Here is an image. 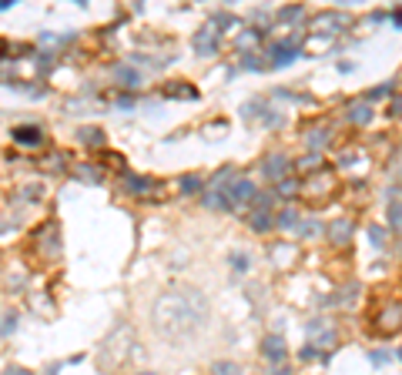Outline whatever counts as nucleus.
I'll return each mask as SVG.
<instances>
[{"mask_svg":"<svg viewBox=\"0 0 402 375\" xmlns=\"http://www.w3.org/2000/svg\"><path fill=\"white\" fill-rule=\"evenodd\" d=\"M151 322L165 339H175V342L191 339L208 322V299L191 285H171L158 295L151 308Z\"/></svg>","mask_w":402,"mask_h":375,"instance_id":"nucleus-1","label":"nucleus"},{"mask_svg":"<svg viewBox=\"0 0 402 375\" xmlns=\"http://www.w3.org/2000/svg\"><path fill=\"white\" fill-rule=\"evenodd\" d=\"M222 191V208H228V211H238V208H245L248 201H255V184H251L248 178H238L235 184H228V188H218Z\"/></svg>","mask_w":402,"mask_h":375,"instance_id":"nucleus-2","label":"nucleus"},{"mask_svg":"<svg viewBox=\"0 0 402 375\" xmlns=\"http://www.w3.org/2000/svg\"><path fill=\"white\" fill-rule=\"evenodd\" d=\"M305 332H308V345H315L319 352H326L335 345V325H328L326 319H312V322L305 325Z\"/></svg>","mask_w":402,"mask_h":375,"instance_id":"nucleus-3","label":"nucleus"},{"mask_svg":"<svg viewBox=\"0 0 402 375\" xmlns=\"http://www.w3.org/2000/svg\"><path fill=\"white\" fill-rule=\"evenodd\" d=\"M218 37H222V30L215 24H204L195 34V41H191V47H195V54H201V57H211V54H218Z\"/></svg>","mask_w":402,"mask_h":375,"instance_id":"nucleus-4","label":"nucleus"},{"mask_svg":"<svg viewBox=\"0 0 402 375\" xmlns=\"http://www.w3.org/2000/svg\"><path fill=\"white\" fill-rule=\"evenodd\" d=\"M349 21L342 17V14H335V10H322V14H315L312 17V34H339V27H346Z\"/></svg>","mask_w":402,"mask_h":375,"instance_id":"nucleus-5","label":"nucleus"},{"mask_svg":"<svg viewBox=\"0 0 402 375\" xmlns=\"http://www.w3.org/2000/svg\"><path fill=\"white\" fill-rule=\"evenodd\" d=\"M265 178H272V181H285V175L292 171V161L285 158V154H272L268 161H265Z\"/></svg>","mask_w":402,"mask_h":375,"instance_id":"nucleus-6","label":"nucleus"},{"mask_svg":"<svg viewBox=\"0 0 402 375\" xmlns=\"http://www.w3.org/2000/svg\"><path fill=\"white\" fill-rule=\"evenodd\" d=\"M41 141H44V134H41V127H34V125L14 127V144H24V148H37Z\"/></svg>","mask_w":402,"mask_h":375,"instance_id":"nucleus-7","label":"nucleus"},{"mask_svg":"<svg viewBox=\"0 0 402 375\" xmlns=\"http://www.w3.org/2000/svg\"><path fill=\"white\" fill-rule=\"evenodd\" d=\"M262 355L268 358V362H285V339L282 335H268L265 342H262Z\"/></svg>","mask_w":402,"mask_h":375,"instance_id":"nucleus-8","label":"nucleus"},{"mask_svg":"<svg viewBox=\"0 0 402 375\" xmlns=\"http://www.w3.org/2000/svg\"><path fill=\"white\" fill-rule=\"evenodd\" d=\"M352 231H355L352 218H335V222L328 225V238H332L335 245H346V242L352 238Z\"/></svg>","mask_w":402,"mask_h":375,"instance_id":"nucleus-9","label":"nucleus"},{"mask_svg":"<svg viewBox=\"0 0 402 375\" xmlns=\"http://www.w3.org/2000/svg\"><path fill=\"white\" fill-rule=\"evenodd\" d=\"M272 57H275L272 64H282V67H285V64H292V61L299 57V44H295V41H292V44H275V47H272Z\"/></svg>","mask_w":402,"mask_h":375,"instance_id":"nucleus-10","label":"nucleus"},{"mask_svg":"<svg viewBox=\"0 0 402 375\" xmlns=\"http://www.w3.org/2000/svg\"><path fill=\"white\" fill-rule=\"evenodd\" d=\"M379 328H385V332H396V328H402V305L385 308V312H382V319H379Z\"/></svg>","mask_w":402,"mask_h":375,"instance_id":"nucleus-11","label":"nucleus"},{"mask_svg":"<svg viewBox=\"0 0 402 375\" xmlns=\"http://www.w3.org/2000/svg\"><path fill=\"white\" fill-rule=\"evenodd\" d=\"M305 144L312 151H322L328 144V127H312V131H305Z\"/></svg>","mask_w":402,"mask_h":375,"instance_id":"nucleus-12","label":"nucleus"},{"mask_svg":"<svg viewBox=\"0 0 402 375\" xmlns=\"http://www.w3.org/2000/svg\"><path fill=\"white\" fill-rule=\"evenodd\" d=\"M349 121L352 125H369V121H372V107H369V104H352Z\"/></svg>","mask_w":402,"mask_h":375,"instance_id":"nucleus-13","label":"nucleus"},{"mask_svg":"<svg viewBox=\"0 0 402 375\" xmlns=\"http://www.w3.org/2000/svg\"><path fill=\"white\" fill-rule=\"evenodd\" d=\"M248 225L255 228V231H268V228H272V215H268V211H251Z\"/></svg>","mask_w":402,"mask_h":375,"instance_id":"nucleus-14","label":"nucleus"},{"mask_svg":"<svg viewBox=\"0 0 402 375\" xmlns=\"http://www.w3.org/2000/svg\"><path fill=\"white\" fill-rule=\"evenodd\" d=\"M77 138H81L84 144H100V141H104V134H100L98 127H81V131H77Z\"/></svg>","mask_w":402,"mask_h":375,"instance_id":"nucleus-15","label":"nucleus"},{"mask_svg":"<svg viewBox=\"0 0 402 375\" xmlns=\"http://www.w3.org/2000/svg\"><path fill=\"white\" fill-rule=\"evenodd\" d=\"M201 191V178L198 175H184L181 178V195H195Z\"/></svg>","mask_w":402,"mask_h":375,"instance_id":"nucleus-16","label":"nucleus"},{"mask_svg":"<svg viewBox=\"0 0 402 375\" xmlns=\"http://www.w3.org/2000/svg\"><path fill=\"white\" fill-rule=\"evenodd\" d=\"M118 81H125L127 87H138V84H141V74L131 71V67H118Z\"/></svg>","mask_w":402,"mask_h":375,"instance_id":"nucleus-17","label":"nucleus"},{"mask_svg":"<svg viewBox=\"0 0 402 375\" xmlns=\"http://www.w3.org/2000/svg\"><path fill=\"white\" fill-rule=\"evenodd\" d=\"M389 228L402 235V204H389Z\"/></svg>","mask_w":402,"mask_h":375,"instance_id":"nucleus-18","label":"nucleus"},{"mask_svg":"<svg viewBox=\"0 0 402 375\" xmlns=\"http://www.w3.org/2000/svg\"><path fill=\"white\" fill-rule=\"evenodd\" d=\"M295 191H299V184H295V181H288V178H285V181H278V198H292V195H295Z\"/></svg>","mask_w":402,"mask_h":375,"instance_id":"nucleus-19","label":"nucleus"},{"mask_svg":"<svg viewBox=\"0 0 402 375\" xmlns=\"http://www.w3.org/2000/svg\"><path fill=\"white\" fill-rule=\"evenodd\" d=\"M262 41V30H245L242 37H238V47L245 50V47H251V44H258Z\"/></svg>","mask_w":402,"mask_h":375,"instance_id":"nucleus-20","label":"nucleus"},{"mask_svg":"<svg viewBox=\"0 0 402 375\" xmlns=\"http://www.w3.org/2000/svg\"><path fill=\"white\" fill-rule=\"evenodd\" d=\"M165 94H168V98H184V100L195 98V91H191V87H175V84H171V87H165Z\"/></svg>","mask_w":402,"mask_h":375,"instance_id":"nucleus-21","label":"nucleus"},{"mask_svg":"<svg viewBox=\"0 0 402 375\" xmlns=\"http://www.w3.org/2000/svg\"><path fill=\"white\" fill-rule=\"evenodd\" d=\"M275 225H278V228H295V225H299V215H295V211H282Z\"/></svg>","mask_w":402,"mask_h":375,"instance_id":"nucleus-22","label":"nucleus"},{"mask_svg":"<svg viewBox=\"0 0 402 375\" xmlns=\"http://www.w3.org/2000/svg\"><path fill=\"white\" fill-rule=\"evenodd\" d=\"M302 14H305V7H299V3H295V7H285V10L278 14V21H299Z\"/></svg>","mask_w":402,"mask_h":375,"instance_id":"nucleus-23","label":"nucleus"},{"mask_svg":"<svg viewBox=\"0 0 402 375\" xmlns=\"http://www.w3.org/2000/svg\"><path fill=\"white\" fill-rule=\"evenodd\" d=\"M302 231V235H308V238H312V235H319V231H322V228H319V222H312V218H308V222H299V225H295Z\"/></svg>","mask_w":402,"mask_h":375,"instance_id":"nucleus-24","label":"nucleus"},{"mask_svg":"<svg viewBox=\"0 0 402 375\" xmlns=\"http://www.w3.org/2000/svg\"><path fill=\"white\" fill-rule=\"evenodd\" d=\"M238 372H242V369H238L235 362H218V365H215V375H238Z\"/></svg>","mask_w":402,"mask_h":375,"instance_id":"nucleus-25","label":"nucleus"},{"mask_svg":"<svg viewBox=\"0 0 402 375\" xmlns=\"http://www.w3.org/2000/svg\"><path fill=\"white\" fill-rule=\"evenodd\" d=\"M14 328H17V315H3V319H0V332H3V335H10Z\"/></svg>","mask_w":402,"mask_h":375,"instance_id":"nucleus-26","label":"nucleus"},{"mask_svg":"<svg viewBox=\"0 0 402 375\" xmlns=\"http://www.w3.org/2000/svg\"><path fill=\"white\" fill-rule=\"evenodd\" d=\"M242 67H248V71H265V61H258V57L251 54V57H245V61H242Z\"/></svg>","mask_w":402,"mask_h":375,"instance_id":"nucleus-27","label":"nucleus"},{"mask_svg":"<svg viewBox=\"0 0 402 375\" xmlns=\"http://www.w3.org/2000/svg\"><path fill=\"white\" fill-rule=\"evenodd\" d=\"M231 265H235L238 272H248V258H245L242 251H235V255H231Z\"/></svg>","mask_w":402,"mask_h":375,"instance_id":"nucleus-28","label":"nucleus"},{"mask_svg":"<svg viewBox=\"0 0 402 375\" xmlns=\"http://www.w3.org/2000/svg\"><path fill=\"white\" fill-rule=\"evenodd\" d=\"M127 188H131V191H145V188H148V181H145V178L127 175Z\"/></svg>","mask_w":402,"mask_h":375,"instance_id":"nucleus-29","label":"nucleus"},{"mask_svg":"<svg viewBox=\"0 0 402 375\" xmlns=\"http://www.w3.org/2000/svg\"><path fill=\"white\" fill-rule=\"evenodd\" d=\"M369 358H372V365H382V362H389V358H392V352L376 349V352H372V355H369Z\"/></svg>","mask_w":402,"mask_h":375,"instance_id":"nucleus-30","label":"nucleus"},{"mask_svg":"<svg viewBox=\"0 0 402 375\" xmlns=\"http://www.w3.org/2000/svg\"><path fill=\"white\" fill-rule=\"evenodd\" d=\"M315 164H319V154H308V158H302V161H299V168H302V171H312Z\"/></svg>","mask_w":402,"mask_h":375,"instance_id":"nucleus-31","label":"nucleus"},{"mask_svg":"<svg viewBox=\"0 0 402 375\" xmlns=\"http://www.w3.org/2000/svg\"><path fill=\"white\" fill-rule=\"evenodd\" d=\"M369 238L376 242V248H382V242H385V231H382V228H369Z\"/></svg>","mask_w":402,"mask_h":375,"instance_id":"nucleus-32","label":"nucleus"},{"mask_svg":"<svg viewBox=\"0 0 402 375\" xmlns=\"http://www.w3.org/2000/svg\"><path fill=\"white\" fill-rule=\"evenodd\" d=\"M385 201H389V204H402V188H389Z\"/></svg>","mask_w":402,"mask_h":375,"instance_id":"nucleus-33","label":"nucleus"},{"mask_svg":"<svg viewBox=\"0 0 402 375\" xmlns=\"http://www.w3.org/2000/svg\"><path fill=\"white\" fill-rule=\"evenodd\" d=\"M319 355H322V352L315 349V345H308V342H305V349H302V358H305V362H308V358H319Z\"/></svg>","mask_w":402,"mask_h":375,"instance_id":"nucleus-34","label":"nucleus"},{"mask_svg":"<svg viewBox=\"0 0 402 375\" xmlns=\"http://www.w3.org/2000/svg\"><path fill=\"white\" fill-rule=\"evenodd\" d=\"M385 94H392V87H389V84H382V87H376V91H369V98H372V100L385 98Z\"/></svg>","mask_w":402,"mask_h":375,"instance_id":"nucleus-35","label":"nucleus"},{"mask_svg":"<svg viewBox=\"0 0 402 375\" xmlns=\"http://www.w3.org/2000/svg\"><path fill=\"white\" fill-rule=\"evenodd\" d=\"M3 375H30V372H27V369H21V365H10Z\"/></svg>","mask_w":402,"mask_h":375,"instance_id":"nucleus-36","label":"nucleus"},{"mask_svg":"<svg viewBox=\"0 0 402 375\" xmlns=\"http://www.w3.org/2000/svg\"><path fill=\"white\" fill-rule=\"evenodd\" d=\"M392 114H396V118H399V114H402V98H396V100H392Z\"/></svg>","mask_w":402,"mask_h":375,"instance_id":"nucleus-37","label":"nucleus"},{"mask_svg":"<svg viewBox=\"0 0 402 375\" xmlns=\"http://www.w3.org/2000/svg\"><path fill=\"white\" fill-rule=\"evenodd\" d=\"M272 375H288V369L282 365V369H272Z\"/></svg>","mask_w":402,"mask_h":375,"instance_id":"nucleus-38","label":"nucleus"},{"mask_svg":"<svg viewBox=\"0 0 402 375\" xmlns=\"http://www.w3.org/2000/svg\"><path fill=\"white\" fill-rule=\"evenodd\" d=\"M392 21H396V27H402V10L396 14V17H392Z\"/></svg>","mask_w":402,"mask_h":375,"instance_id":"nucleus-39","label":"nucleus"},{"mask_svg":"<svg viewBox=\"0 0 402 375\" xmlns=\"http://www.w3.org/2000/svg\"><path fill=\"white\" fill-rule=\"evenodd\" d=\"M138 375H154V372H138Z\"/></svg>","mask_w":402,"mask_h":375,"instance_id":"nucleus-40","label":"nucleus"},{"mask_svg":"<svg viewBox=\"0 0 402 375\" xmlns=\"http://www.w3.org/2000/svg\"><path fill=\"white\" fill-rule=\"evenodd\" d=\"M399 358H402V349H399Z\"/></svg>","mask_w":402,"mask_h":375,"instance_id":"nucleus-41","label":"nucleus"}]
</instances>
